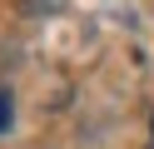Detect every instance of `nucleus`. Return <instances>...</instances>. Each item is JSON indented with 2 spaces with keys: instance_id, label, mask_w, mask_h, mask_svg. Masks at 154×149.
<instances>
[{
  "instance_id": "nucleus-2",
  "label": "nucleus",
  "mask_w": 154,
  "mask_h": 149,
  "mask_svg": "<svg viewBox=\"0 0 154 149\" xmlns=\"http://www.w3.org/2000/svg\"><path fill=\"white\" fill-rule=\"evenodd\" d=\"M149 149H154V114H149Z\"/></svg>"
},
{
  "instance_id": "nucleus-1",
  "label": "nucleus",
  "mask_w": 154,
  "mask_h": 149,
  "mask_svg": "<svg viewBox=\"0 0 154 149\" xmlns=\"http://www.w3.org/2000/svg\"><path fill=\"white\" fill-rule=\"evenodd\" d=\"M0 129H10V95H0Z\"/></svg>"
}]
</instances>
